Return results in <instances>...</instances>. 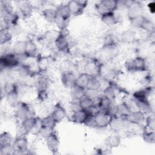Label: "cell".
I'll use <instances>...</instances> for the list:
<instances>
[{
  "instance_id": "cell-36",
  "label": "cell",
  "mask_w": 155,
  "mask_h": 155,
  "mask_svg": "<svg viewBox=\"0 0 155 155\" xmlns=\"http://www.w3.org/2000/svg\"><path fill=\"white\" fill-rule=\"evenodd\" d=\"M48 87L47 81L44 79H40L36 83V88L39 93L46 92Z\"/></svg>"
},
{
  "instance_id": "cell-20",
  "label": "cell",
  "mask_w": 155,
  "mask_h": 155,
  "mask_svg": "<svg viewBox=\"0 0 155 155\" xmlns=\"http://www.w3.org/2000/svg\"><path fill=\"white\" fill-rule=\"evenodd\" d=\"M131 112L130 107L125 103H122L117 105V114L124 119H125Z\"/></svg>"
},
{
  "instance_id": "cell-42",
  "label": "cell",
  "mask_w": 155,
  "mask_h": 155,
  "mask_svg": "<svg viewBox=\"0 0 155 155\" xmlns=\"http://www.w3.org/2000/svg\"><path fill=\"white\" fill-rule=\"evenodd\" d=\"M15 150L13 148L12 145H6L1 147L0 149V153L1 155H9L15 153Z\"/></svg>"
},
{
  "instance_id": "cell-27",
  "label": "cell",
  "mask_w": 155,
  "mask_h": 155,
  "mask_svg": "<svg viewBox=\"0 0 155 155\" xmlns=\"http://www.w3.org/2000/svg\"><path fill=\"white\" fill-rule=\"evenodd\" d=\"M79 106L80 108L82 110H87L91 106H92L94 103V101L88 97L86 96L85 95L83 96L81 99L79 100Z\"/></svg>"
},
{
  "instance_id": "cell-9",
  "label": "cell",
  "mask_w": 155,
  "mask_h": 155,
  "mask_svg": "<svg viewBox=\"0 0 155 155\" xmlns=\"http://www.w3.org/2000/svg\"><path fill=\"white\" fill-rule=\"evenodd\" d=\"M56 47L59 51H65L68 48V42L67 37L62 33L58 34L54 39Z\"/></svg>"
},
{
  "instance_id": "cell-19",
  "label": "cell",
  "mask_w": 155,
  "mask_h": 155,
  "mask_svg": "<svg viewBox=\"0 0 155 155\" xmlns=\"http://www.w3.org/2000/svg\"><path fill=\"white\" fill-rule=\"evenodd\" d=\"M42 15L44 18L49 22H55L57 18V12L56 9L45 8L42 11Z\"/></svg>"
},
{
  "instance_id": "cell-16",
  "label": "cell",
  "mask_w": 155,
  "mask_h": 155,
  "mask_svg": "<svg viewBox=\"0 0 155 155\" xmlns=\"http://www.w3.org/2000/svg\"><path fill=\"white\" fill-rule=\"evenodd\" d=\"M128 15L130 19L139 15H141L143 11L142 5L140 4L135 2H133V3L129 7H128Z\"/></svg>"
},
{
  "instance_id": "cell-37",
  "label": "cell",
  "mask_w": 155,
  "mask_h": 155,
  "mask_svg": "<svg viewBox=\"0 0 155 155\" xmlns=\"http://www.w3.org/2000/svg\"><path fill=\"white\" fill-rule=\"evenodd\" d=\"M103 96L113 101L116 96V92L113 87L111 86H109L105 88L103 91Z\"/></svg>"
},
{
  "instance_id": "cell-43",
  "label": "cell",
  "mask_w": 155,
  "mask_h": 155,
  "mask_svg": "<svg viewBox=\"0 0 155 155\" xmlns=\"http://www.w3.org/2000/svg\"><path fill=\"white\" fill-rule=\"evenodd\" d=\"M104 112H105L110 117L116 116L117 114V105H114L112 102L109 107Z\"/></svg>"
},
{
  "instance_id": "cell-40",
  "label": "cell",
  "mask_w": 155,
  "mask_h": 155,
  "mask_svg": "<svg viewBox=\"0 0 155 155\" xmlns=\"http://www.w3.org/2000/svg\"><path fill=\"white\" fill-rule=\"evenodd\" d=\"M42 127V120L41 119H37V121L30 131V133L33 134V135H38L39 134L40 131L41 130V128Z\"/></svg>"
},
{
  "instance_id": "cell-22",
  "label": "cell",
  "mask_w": 155,
  "mask_h": 155,
  "mask_svg": "<svg viewBox=\"0 0 155 155\" xmlns=\"http://www.w3.org/2000/svg\"><path fill=\"white\" fill-rule=\"evenodd\" d=\"M37 51V47L36 44L31 41L25 42V54L27 57H33Z\"/></svg>"
},
{
  "instance_id": "cell-23",
  "label": "cell",
  "mask_w": 155,
  "mask_h": 155,
  "mask_svg": "<svg viewBox=\"0 0 155 155\" xmlns=\"http://www.w3.org/2000/svg\"><path fill=\"white\" fill-rule=\"evenodd\" d=\"M7 101L10 105L12 107H17L19 102V98H18V93L17 90H15L7 94Z\"/></svg>"
},
{
  "instance_id": "cell-28",
  "label": "cell",
  "mask_w": 155,
  "mask_h": 155,
  "mask_svg": "<svg viewBox=\"0 0 155 155\" xmlns=\"http://www.w3.org/2000/svg\"><path fill=\"white\" fill-rule=\"evenodd\" d=\"M111 103H112V101L111 99L102 95V96L100 97L97 105L100 108L101 111H105L109 107V106L111 105Z\"/></svg>"
},
{
  "instance_id": "cell-12",
  "label": "cell",
  "mask_w": 155,
  "mask_h": 155,
  "mask_svg": "<svg viewBox=\"0 0 155 155\" xmlns=\"http://www.w3.org/2000/svg\"><path fill=\"white\" fill-rule=\"evenodd\" d=\"M37 117H35L34 116H30L24 119L22 121L21 130L22 131L24 134L30 132V131L35 125L37 121Z\"/></svg>"
},
{
  "instance_id": "cell-5",
  "label": "cell",
  "mask_w": 155,
  "mask_h": 155,
  "mask_svg": "<svg viewBox=\"0 0 155 155\" xmlns=\"http://www.w3.org/2000/svg\"><path fill=\"white\" fill-rule=\"evenodd\" d=\"M90 117V116L88 114L87 110L80 109L73 112L72 120L77 124H86Z\"/></svg>"
},
{
  "instance_id": "cell-15",
  "label": "cell",
  "mask_w": 155,
  "mask_h": 155,
  "mask_svg": "<svg viewBox=\"0 0 155 155\" xmlns=\"http://www.w3.org/2000/svg\"><path fill=\"white\" fill-rule=\"evenodd\" d=\"M67 4L70 10L71 15H81L85 8L79 3V1H70Z\"/></svg>"
},
{
  "instance_id": "cell-3",
  "label": "cell",
  "mask_w": 155,
  "mask_h": 155,
  "mask_svg": "<svg viewBox=\"0 0 155 155\" xmlns=\"http://www.w3.org/2000/svg\"><path fill=\"white\" fill-rule=\"evenodd\" d=\"M126 67L130 70L143 71L145 69L146 62L142 57L137 56L134 59L127 62Z\"/></svg>"
},
{
  "instance_id": "cell-30",
  "label": "cell",
  "mask_w": 155,
  "mask_h": 155,
  "mask_svg": "<svg viewBox=\"0 0 155 155\" xmlns=\"http://www.w3.org/2000/svg\"><path fill=\"white\" fill-rule=\"evenodd\" d=\"M1 12L3 16L13 14V7L12 5L9 2L2 1L1 2Z\"/></svg>"
},
{
  "instance_id": "cell-26",
  "label": "cell",
  "mask_w": 155,
  "mask_h": 155,
  "mask_svg": "<svg viewBox=\"0 0 155 155\" xmlns=\"http://www.w3.org/2000/svg\"><path fill=\"white\" fill-rule=\"evenodd\" d=\"M106 143L111 148L117 147L120 143V137L118 135H110L106 139Z\"/></svg>"
},
{
  "instance_id": "cell-14",
  "label": "cell",
  "mask_w": 155,
  "mask_h": 155,
  "mask_svg": "<svg viewBox=\"0 0 155 155\" xmlns=\"http://www.w3.org/2000/svg\"><path fill=\"white\" fill-rule=\"evenodd\" d=\"M91 75L87 73L81 74L78 78H76L75 86L83 90H86Z\"/></svg>"
},
{
  "instance_id": "cell-10",
  "label": "cell",
  "mask_w": 155,
  "mask_h": 155,
  "mask_svg": "<svg viewBox=\"0 0 155 155\" xmlns=\"http://www.w3.org/2000/svg\"><path fill=\"white\" fill-rule=\"evenodd\" d=\"M17 116L22 120L28 117L33 116L29 106L25 104H19L16 110Z\"/></svg>"
},
{
  "instance_id": "cell-7",
  "label": "cell",
  "mask_w": 155,
  "mask_h": 155,
  "mask_svg": "<svg viewBox=\"0 0 155 155\" xmlns=\"http://www.w3.org/2000/svg\"><path fill=\"white\" fill-rule=\"evenodd\" d=\"M51 115L58 123L64 119L67 116V112L65 109L60 104H58L55 105Z\"/></svg>"
},
{
  "instance_id": "cell-6",
  "label": "cell",
  "mask_w": 155,
  "mask_h": 155,
  "mask_svg": "<svg viewBox=\"0 0 155 155\" xmlns=\"http://www.w3.org/2000/svg\"><path fill=\"white\" fill-rule=\"evenodd\" d=\"M125 120L131 123L140 125L145 121V114H143L140 110H138L132 111L131 114L125 118Z\"/></svg>"
},
{
  "instance_id": "cell-48",
  "label": "cell",
  "mask_w": 155,
  "mask_h": 155,
  "mask_svg": "<svg viewBox=\"0 0 155 155\" xmlns=\"http://www.w3.org/2000/svg\"><path fill=\"white\" fill-rule=\"evenodd\" d=\"M145 120L147 122V125L148 127L150 128V129H152V130H154V119L153 116H149L147 119H145Z\"/></svg>"
},
{
  "instance_id": "cell-18",
  "label": "cell",
  "mask_w": 155,
  "mask_h": 155,
  "mask_svg": "<svg viewBox=\"0 0 155 155\" xmlns=\"http://www.w3.org/2000/svg\"><path fill=\"white\" fill-rule=\"evenodd\" d=\"M19 9L24 17H28L31 14L33 6L29 1H23L19 4Z\"/></svg>"
},
{
  "instance_id": "cell-24",
  "label": "cell",
  "mask_w": 155,
  "mask_h": 155,
  "mask_svg": "<svg viewBox=\"0 0 155 155\" xmlns=\"http://www.w3.org/2000/svg\"><path fill=\"white\" fill-rule=\"evenodd\" d=\"M13 137L10 133L4 131L1 133L0 136V146H6L12 145L13 143Z\"/></svg>"
},
{
  "instance_id": "cell-49",
  "label": "cell",
  "mask_w": 155,
  "mask_h": 155,
  "mask_svg": "<svg viewBox=\"0 0 155 155\" xmlns=\"http://www.w3.org/2000/svg\"><path fill=\"white\" fill-rule=\"evenodd\" d=\"M114 44V39L111 36H108L105 39V45L109 47L112 46Z\"/></svg>"
},
{
  "instance_id": "cell-25",
  "label": "cell",
  "mask_w": 155,
  "mask_h": 155,
  "mask_svg": "<svg viewBox=\"0 0 155 155\" xmlns=\"http://www.w3.org/2000/svg\"><path fill=\"white\" fill-rule=\"evenodd\" d=\"M109 125H110L111 128L116 131L121 129L122 127L123 126L122 118L120 117V116L117 117L116 116L111 117Z\"/></svg>"
},
{
  "instance_id": "cell-44",
  "label": "cell",
  "mask_w": 155,
  "mask_h": 155,
  "mask_svg": "<svg viewBox=\"0 0 155 155\" xmlns=\"http://www.w3.org/2000/svg\"><path fill=\"white\" fill-rule=\"evenodd\" d=\"M8 30L11 35H19L21 33L22 29L21 27L16 23L9 25Z\"/></svg>"
},
{
  "instance_id": "cell-38",
  "label": "cell",
  "mask_w": 155,
  "mask_h": 155,
  "mask_svg": "<svg viewBox=\"0 0 155 155\" xmlns=\"http://www.w3.org/2000/svg\"><path fill=\"white\" fill-rule=\"evenodd\" d=\"M143 139L145 142L148 143H154L155 140V134L153 131H144L143 134Z\"/></svg>"
},
{
  "instance_id": "cell-39",
  "label": "cell",
  "mask_w": 155,
  "mask_h": 155,
  "mask_svg": "<svg viewBox=\"0 0 155 155\" xmlns=\"http://www.w3.org/2000/svg\"><path fill=\"white\" fill-rule=\"evenodd\" d=\"M141 28H143L145 31L148 32H153L154 30V25L152 21L150 20L146 19L144 21L143 25L141 27Z\"/></svg>"
},
{
  "instance_id": "cell-41",
  "label": "cell",
  "mask_w": 155,
  "mask_h": 155,
  "mask_svg": "<svg viewBox=\"0 0 155 155\" xmlns=\"http://www.w3.org/2000/svg\"><path fill=\"white\" fill-rule=\"evenodd\" d=\"M85 95L89 98L93 99V101L95 99H97L100 96V93L99 90H88L86 89L85 91Z\"/></svg>"
},
{
  "instance_id": "cell-21",
  "label": "cell",
  "mask_w": 155,
  "mask_h": 155,
  "mask_svg": "<svg viewBox=\"0 0 155 155\" xmlns=\"http://www.w3.org/2000/svg\"><path fill=\"white\" fill-rule=\"evenodd\" d=\"M100 2L107 12H114L118 6V1L115 0H104Z\"/></svg>"
},
{
  "instance_id": "cell-45",
  "label": "cell",
  "mask_w": 155,
  "mask_h": 155,
  "mask_svg": "<svg viewBox=\"0 0 155 155\" xmlns=\"http://www.w3.org/2000/svg\"><path fill=\"white\" fill-rule=\"evenodd\" d=\"M53 130L54 129H51V128H47V127H44L42 126L39 134L42 137L46 139L47 137H48L50 135H51L52 133H54Z\"/></svg>"
},
{
  "instance_id": "cell-8",
  "label": "cell",
  "mask_w": 155,
  "mask_h": 155,
  "mask_svg": "<svg viewBox=\"0 0 155 155\" xmlns=\"http://www.w3.org/2000/svg\"><path fill=\"white\" fill-rule=\"evenodd\" d=\"M76 78L74 74L71 71L64 72L62 75V82L64 86L68 88H71L75 85Z\"/></svg>"
},
{
  "instance_id": "cell-13",
  "label": "cell",
  "mask_w": 155,
  "mask_h": 155,
  "mask_svg": "<svg viewBox=\"0 0 155 155\" xmlns=\"http://www.w3.org/2000/svg\"><path fill=\"white\" fill-rule=\"evenodd\" d=\"M56 10L57 12V17L65 22H67L71 16V13L67 4H61Z\"/></svg>"
},
{
  "instance_id": "cell-11",
  "label": "cell",
  "mask_w": 155,
  "mask_h": 155,
  "mask_svg": "<svg viewBox=\"0 0 155 155\" xmlns=\"http://www.w3.org/2000/svg\"><path fill=\"white\" fill-rule=\"evenodd\" d=\"M46 143L48 148L53 153H56L59 149V140L57 135L53 133L46 138Z\"/></svg>"
},
{
  "instance_id": "cell-32",
  "label": "cell",
  "mask_w": 155,
  "mask_h": 155,
  "mask_svg": "<svg viewBox=\"0 0 155 155\" xmlns=\"http://www.w3.org/2000/svg\"><path fill=\"white\" fill-rule=\"evenodd\" d=\"M147 18L142 15H139L137 16H135L134 18H132L130 19L131 24L136 28H141L142 25H143L144 21H145Z\"/></svg>"
},
{
  "instance_id": "cell-2",
  "label": "cell",
  "mask_w": 155,
  "mask_h": 155,
  "mask_svg": "<svg viewBox=\"0 0 155 155\" xmlns=\"http://www.w3.org/2000/svg\"><path fill=\"white\" fill-rule=\"evenodd\" d=\"M111 117L105 112L100 111L93 117V124L98 128H105L109 125Z\"/></svg>"
},
{
  "instance_id": "cell-50",
  "label": "cell",
  "mask_w": 155,
  "mask_h": 155,
  "mask_svg": "<svg viewBox=\"0 0 155 155\" xmlns=\"http://www.w3.org/2000/svg\"><path fill=\"white\" fill-rule=\"evenodd\" d=\"M148 8L151 13H154L155 12V3L154 2H151L148 5Z\"/></svg>"
},
{
  "instance_id": "cell-4",
  "label": "cell",
  "mask_w": 155,
  "mask_h": 155,
  "mask_svg": "<svg viewBox=\"0 0 155 155\" xmlns=\"http://www.w3.org/2000/svg\"><path fill=\"white\" fill-rule=\"evenodd\" d=\"M12 146L15 151L24 152L28 148V140L25 136H19L14 140Z\"/></svg>"
},
{
  "instance_id": "cell-1",
  "label": "cell",
  "mask_w": 155,
  "mask_h": 155,
  "mask_svg": "<svg viewBox=\"0 0 155 155\" xmlns=\"http://www.w3.org/2000/svg\"><path fill=\"white\" fill-rule=\"evenodd\" d=\"M19 58L15 53L6 54L1 56L0 63L4 68H13L19 64Z\"/></svg>"
},
{
  "instance_id": "cell-29",
  "label": "cell",
  "mask_w": 155,
  "mask_h": 155,
  "mask_svg": "<svg viewBox=\"0 0 155 155\" xmlns=\"http://www.w3.org/2000/svg\"><path fill=\"white\" fill-rule=\"evenodd\" d=\"M41 120L43 127L50 128L51 129H54L57 124V122L54 120V119L52 117L51 114L44 117L41 119Z\"/></svg>"
},
{
  "instance_id": "cell-33",
  "label": "cell",
  "mask_w": 155,
  "mask_h": 155,
  "mask_svg": "<svg viewBox=\"0 0 155 155\" xmlns=\"http://www.w3.org/2000/svg\"><path fill=\"white\" fill-rule=\"evenodd\" d=\"M71 89L72 90V96L75 100H79L85 96V90L80 88L75 85Z\"/></svg>"
},
{
  "instance_id": "cell-34",
  "label": "cell",
  "mask_w": 155,
  "mask_h": 155,
  "mask_svg": "<svg viewBox=\"0 0 155 155\" xmlns=\"http://www.w3.org/2000/svg\"><path fill=\"white\" fill-rule=\"evenodd\" d=\"M25 49V42H18L14 45V53L17 55L24 54Z\"/></svg>"
},
{
  "instance_id": "cell-46",
  "label": "cell",
  "mask_w": 155,
  "mask_h": 155,
  "mask_svg": "<svg viewBox=\"0 0 155 155\" xmlns=\"http://www.w3.org/2000/svg\"><path fill=\"white\" fill-rule=\"evenodd\" d=\"M101 111L100 108L98 107V106L97 105H96L95 104H93L92 106H91L87 110V111L88 112V114L91 116V117H94L97 113H98L99 111Z\"/></svg>"
},
{
  "instance_id": "cell-31",
  "label": "cell",
  "mask_w": 155,
  "mask_h": 155,
  "mask_svg": "<svg viewBox=\"0 0 155 155\" xmlns=\"http://www.w3.org/2000/svg\"><path fill=\"white\" fill-rule=\"evenodd\" d=\"M101 84L100 81L95 76H91L90 79L89 81L88 86L86 89L93 90H99L101 87Z\"/></svg>"
},
{
  "instance_id": "cell-35",
  "label": "cell",
  "mask_w": 155,
  "mask_h": 155,
  "mask_svg": "<svg viewBox=\"0 0 155 155\" xmlns=\"http://www.w3.org/2000/svg\"><path fill=\"white\" fill-rule=\"evenodd\" d=\"M135 39L134 33L132 31H125L122 35V39L125 42H131Z\"/></svg>"
},
{
  "instance_id": "cell-17",
  "label": "cell",
  "mask_w": 155,
  "mask_h": 155,
  "mask_svg": "<svg viewBox=\"0 0 155 155\" xmlns=\"http://www.w3.org/2000/svg\"><path fill=\"white\" fill-rule=\"evenodd\" d=\"M101 19L102 22L107 25H113L117 22V19L114 12H107L102 14Z\"/></svg>"
},
{
  "instance_id": "cell-47",
  "label": "cell",
  "mask_w": 155,
  "mask_h": 155,
  "mask_svg": "<svg viewBox=\"0 0 155 155\" xmlns=\"http://www.w3.org/2000/svg\"><path fill=\"white\" fill-rule=\"evenodd\" d=\"M4 92L6 94L15 91L16 90V87L15 86V85L14 84L12 83H6L4 85Z\"/></svg>"
}]
</instances>
